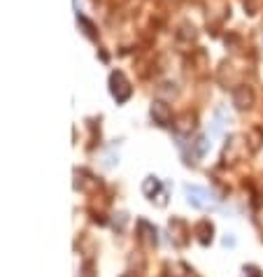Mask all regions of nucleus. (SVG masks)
<instances>
[{
    "label": "nucleus",
    "instance_id": "1",
    "mask_svg": "<svg viewBox=\"0 0 263 277\" xmlns=\"http://www.w3.org/2000/svg\"><path fill=\"white\" fill-rule=\"evenodd\" d=\"M184 191H186V200H189L193 207H198V210H208L210 205H212V196H210L208 189H203V187H184Z\"/></svg>",
    "mask_w": 263,
    "mask_h": 277
},
{
    "label": "nucleus",
    "instance_id": "7",
    "mask_svg": "<svg viewBox=\"0 0 263 277\" xmlns=\"http://www.w3.org/2000/svg\"><path fill=\"white\" fill-rule=\"evenodd\" d=\"M210 149V142H208V138L205 135H201V138L196 140V154L198 156H205V151Z\"/></svg>",
    "mask_w": 263,
    "mask_h": 277
},
{
    "label": "nucleus",
    "instance_id": "2",
    "mask_svg": "<svg viewBox=\"0 0 263 277\" xmlns=\"http://www.w3.org/2000/svg\"><path fill=\"white\" fill-rule=\"evenodd\" d=\"M110 84H112V96H114L119 102H123V100H128L130 98V84L121 73H112Z\"/></svg>",
    "mask_w": 263,
    "mask_h": 277
},
{
    "label": "nucleus",
    "instance_id": "8",
    "mask_svg": "<svg viewBox=\"0 0 263 277\" xmlns=\"http://www.w3.org/2000/svg\"><path fill=\"white\" fill-rule=\"evenodd\" d=\"M145 193H147V196H152V191H156V189H159V180H156V177H147V182H145Z\"/></svg>",
    "mask_w": 263,
    "mask_h": 277
},
{
    "label": "nucleus",
    "instance_id": "6",
    "mask_svg": "<svg viewBox=\"0 0 263 277\" xmlns=\"http://www.w3.org/2000/svg\"><path fill=\"white\" fill-rule=\"evenodd\" d=\"M261 7H263V0H245V10H247V14H256V12H261Z\"/></svg>",
    "mask_w": 263,
    "mask_h": 277
},
{
    "label": "nucleus",
    "instance_id": "3",
    "mask_svg": "<svg viewBox=\"0 0 263 277\" xmlns=\"http://www.w3.org/2000/svg\"><path fill=\"white\" fill-rule=\"evenodd\" d=\"M233 105L238 109H249L254 105V91L249 86H238L233 91Z\"/></svg>",
    "mask_w": 263,
    "mask_h": 277
},
{
    "label": "nucleus",
    "instance_id": "4",
    "mask_svg": "<svg viewBox=\"0 0 263 277\" xmlns=\"http://www.w3.org/2000/svg\"><path fill=\"white\" fill-rule=\"evenodd\" d=\"M152 117L154 121L159 124V126H170V121H172V109L165 105V102L156 100L152 105Z\"/></svg>",
    "mask_w": 263,
    "mask_h": 277
},
{
    "label": "nucleus",
    "instance_id": "9",
    "mask_svg": "<svg viewBox=\"0 0 263 277\" xmlns=\"http://www.w3.org/2000/svg\"><path fill=\"white\" fill-rule=\"evenodd\" d=\"M258 198H261V203H263V180H261V189H258Z\"/></svg>",
    "mask_w": 263,
    "mask_h": 277
},
{
    "label": "nucleus",
    "instance_id": "5",
    "mask_svg": "<svg viewBox=\"0 0 263 277\" xmlns=\"http://www.w3.org/2000/svg\"><path fill=\"white\" fill-rule=\"evenodd\" d=\"M196 233H198V240H201L203 245L212 242V224H210V221H201V224H198V229H196Z\"/></svg>",
    "mask_w": 263,
    "mask_h": 277
}]
</instances>
